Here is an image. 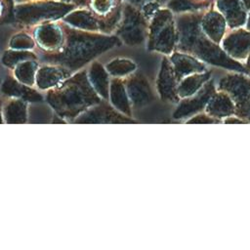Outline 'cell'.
I'll return each mask as SVG.
<instances>
[{"label":"cell","mask_w":250,"mask_h":250,"mask_svg":"<svg viewBox=\"0 0 250 250\" xmlns=\"http://www.w3.org/2000/svg\"><path fill=\"white\" fill-rule=\"evenodd\" d=\"M17 4L19 3H24V2H30V1H36V0H14Z\"/></svg>","instance_id":"83f0119b"},{"label":"cell","mask_w":250,"mask_h":250,"mask_svg":"<svg viewBox=\"0 0 250 250\" xmlns=\"http://www.w3.org/2000/svg\"><path fill=\"white\" fill-rule=\"evenodd\" d=\"M75 8H77L75 5L60 0H36L17 4L14 7V15L21 23L42 24L62 19Z\"/></svg>","instance_id":"7a4b0ae2"},{"label":"cell","mask_w":250,"mask_h":250,"mask_svg":"<svg viewBox=\"0 0 250 250\" xmlns=\"http://www.w3.org/2000/svg\"><path fill=\"white\" fill-rule=\"evenodd\" d=\"M148 23L149 21L145 15L138 8L127 2L122 7V20L118 34L128 44H140L145 40L148 32Z\"/></svg>","instance_id":"277c9868"},{"label":"cell","mask_w":250,"mask_h":250,"mask_svg":"<svg viewBox=\"0 0 250 250\" xmlns=\"http://www.w3.org/2000/svg\"><path fill=\"white\" fill-rule=\"evenodd\" d=\"M220 45L230 58L243 63L250 53V30L242 26L231 28L227 31Z\"/></svg>","instance_id":"52a82bcc"},{"label":"cell","mask_w":250,"mask_h":250,"mask_svg":"<svg viewBox=\"0 0 250 250\" xmlns=\"http://www.w3.org/2000/svg\"><path fill=\"white\" fill-rule=\"evenodd\" d=\"M67 24L82 30L108 31L113 26L104 20L96 16L90 9H74L62 18Z\"/></svg>","instance_id":"ba28073f"},{"label":"cell","mask_w":250,"mask_h":250,"mask_svg":"<svg viewBox=\"0 0 250 250\" xmlns=\"http://www.w3.org/2000/svg\"><path fill=\"white\" fill-rule=\"evenodd\" d=\"M235 115L250 123V99L239 106H235Z\"/></svg>","instance_id":"44dd1931"},{"label":"cell","mask_w":250,"mask_h":250,"mask_svg":"<svg viewBox=\"0 0 250 250\" xmlns=\"http://www.w3.org/2000/svg\"><path fill=\"white\" fill-rule=\"evenodd\" d=\"M246 28L248 30H250V10H249V13H248V16H247V21H246Z\"/></svg>","instance_id":"d4e9b609"},{"label":"cell","mask_w":250,"mask_h":250,"mask_svg":"<svg viewBox=\"0 0 250 250\" xmlns=\"http://www.w3.org/2000/svg\"><path fill=\"white\" fill-rule=\"evenodd\" d=\"M216 88L226 92L235 106H239L250 99V76L243 72L230 71L219 80Z\"/></svg>","instance_id":"5b68a950"},{"label":"cell","mask_w":250,"mask_h":250,"mask_svg":"<svg viewBox=\"0 0 250 250\" xmlns=\"http://www.w3.org/2000/svg\"><path fill=\"white\" fill-rule=\"evenodd\" d=\"M178 79L175 75L172 63L168 57H164L157 79V88L159 95L163 101L178 104L180 98L178 96Z\"/></svg>","instance_id":"9c48e42d"},{"label":"cell","mask_w":250,"mask_h":250,"mask_svg":"<svg viewBox=\"0 0 250 250\" xmlns=\"http://www.w3.org/2000/svg\"><path fill=\"white\" fill-rule=\"evenodd\" d=\"M216 7L226 18L229 29L246 24L248 10L242 0H216Z\"/></svg>","instance_id":"7c38bea8"},{"label":"cell","mask_w":250,"mask_h":250,"mask_svg":"<svg viewBox=\"0 0 250 250\" xmlns=\"http://www.w3.org/2000/svg\"><path fill=\"white\" fill-rule=\"evenodd\" d=\"M197 1H212V0H197Z\"/></svg>","instance_id":"f1b7e54d"},{"label":"cell","mask_w":250,"mask_h":250,"mask_svg":"<svg viewBox=\"0 0 250 250\" xmlns=\"http://www.w3.org/2000/svg\"><path fill=\"white\" fill-rule=\"evenodd\" d=\"M168 1L169 0H127V2L138 8L148 21H150L152 16L160 8H163V5L167 4Z\"/></svg>","instance_id":"ac0fdd59"},{"label":"cell","mask_w":250,"mask_h":250,"mask_svg":"<svg viewBox=\"0 0 250 250\" xmlns=\"http://www.w3.org/2000/svg\"><path fill=\"white\" fill-rule=\"evenodd\" d=\"M216 90L217 88L213 79H210L196 94L180 100L173 113V118L188 119L198 112L204 111L209 99Z\"/></svg>","instance_id":"8992f818"},{"label":"cell","mask_w":250,"mask_h":250,"mask_svg":"<svg viewBox=\"0 0 250 250\" xmlns=\"http://www.w3.org/2000/svg\"><path fill=\"white\" fill-rule=\"evenodd\" d=\"M211 72L206 70L192 73L181 79L178 83V96L180 100L196 94L211 79Z\"/></svg>","instance_id":"2e32d148"},{"label":"cell","mask_w":250,"mask_h":250,"mask_svg":"<svg viewBox=\"0 0 250 250\" xmlns=\"http://www.w3.org/2000/svg\"><path fill=\"white\" fill-rule=\"evenodd\" d=\"M243 65H244V68L246 70V74L250 76V53L247 56V58L245 59V61L243 62Z\"/></svg>","instance_id":"cb8c5ba5"},{"label":"cell","mask_w":250,"mask_h":250,"mask_svg":"<svg viewBox=\"0 0 250 250\" xmlns=\"http://www.w3.org/2000/svg\"><path fill=\"white\" fill-rule=\"evenodd\" d=\"M222 123H225V124H247V122L244 119L238 117L235 114L224 118L222 120Z\"/></svg>","instance_id":"7402d4cb"},{"label":"cell","mask_w":250,"mask_h":250,"mask_svg":"<svg viewBox=\"0 0 250 250\" xmlns=\"http://www.w3.org/2000/svg\"><path fill=\"white\" fill-rule=\"evenodd\" d=\"M204 111L222 121L224 118L235 114V104L226 92L217 89L209 99Z\"/></svg>","instance_id":"4fadbf2b"},{"label":"cell","mask_w":250,"mask_h":250,"mask_svg":"<svg viewBox=\"0 0 250 250\" xmlns=\"http://www.w3.org/2000/svg\"><path fill=\"white\" fill-rule=\"evenodd\" d=\"M200 25L202 31L215 43L221 44L228 31V23L224 15L215 9H206L202 15Z\"/></svg>","instance_id":"8fae6325"},{"label":"cell","mask_w":250,"mask_h":250,"mask_svg":"<svg viewBox=\"0 0 250 250\" xmlns=\"http://www.w3.org/2000/svg\"><path fill=\"white\" fill-rule=\"evenodd\" d=\"M60 1L75 5L77 8H83V7L85 8L88 6V3L90 0H60Z\"/></svg>","instance_id":"603a6c76"},{"label":"cell","mask_w":250,"mask_h":250,"mask_svg":"<svg viewBox=\"0 0 250 250\" xmlns=\"http://www.w3.org/2000/svg\"><path fill=\"white\" fill-rule=\"evenodd\" d=\"M204 11L187 12L178 16L176 50L193 55L207 64L246 73L242 62L230 58L220 44L212 41L202 31L200 21Z\"/></svg>","instance_id":"6da1fadb"},{"label":"cell","mask_w":250,"mask_h":250,"mask_svg":"<svg viewBox=\"0 0 250 250\" xmlns=\"http://www.w3.org/2000/svg\"><path fill=\"white\" fill-rule=\"evenodd\" d=\"M33 45V41L29 36L23 33L17 34L11 41V46L15 48H29Z\"/></svg>","instance_id":"ffe728a7"},{"label":"cell","mask_w":250,"mask_h":250,"mask_svg":"<svg viewBox=\"0 0 250 250\" xmlns=\"http://www.w3.org/2000/svg\"><path fill=\"white\" fill-rule=\"evenodd\" d=\"M242 2H243L244 6L246 7V9H247L248 12H249V10H250V0H242Z\"/></svg>","instance_id":"4316f807"},{"label":"cell","mask_w":250,"mask_h":250,"mask_svg":"<svg viewBox=\"0 0 250 250\" xmlns=\"http://www.w3.org/2000/svg\"><path fill=\"white\" fill-rule=\"evenodd\" d=\"M4 8H5L4 2H3V0H0V17L3 15V12H4Z\"/></svg>","instance_id":"484cf974"},{"label":"cell","mask_w":250,"mask_h":250,"mask_svg":"<svg viewBox=\"0 0 250 250\" xmlns=\"http://www.w3.org/2000/svg\"><path fill=\"white\" fill-rule=\"evenodd\" d=\"M175 75L180 81L184 77L196 72L206 71V63L188 53L175 50L169 57Z\"/></svg>","instance_id":"30bf717a"},{"label":"cell","mask_w":250,"mask_h":250,"mask_svg":"<svg viewBox=\"0 0 250 250\" xmlns=\"http://www.w3.org/2000/svg\"><path fill=\"white\" fill-rule=\"evenodd\" d=\"M186 123L188 124H218V123H222V121L210 116L205 111H201L192 115L188 119H187Z\"/></svg>","instance_id":"d6986e66"},{"label":"cell","mask_w":250,"mask_h":250,"mask_svg":"<svg viewBox=\"0 0 250 250\" xmlns=\"http://www.w3.org/2000/svg\"><path fill=\"white\" fill-rule=\"evenodd\" d=\"M148 49L164 55H171L177 45V25L173 12L160 8L148 23Z\"/></svg>","instance_id":"3957f363"},{"label":"cell","mask_w":250,"mask_h":250,"mask_svg":"<svg viewBox=\"0 0 250 250\" xmlns=\"http://www.w3.org/2000/svg\"><path fill=\"white\" fill-rule=\"evenodd\" d=\"M212 1H197V0H169L166 7L173 13L182 14L187 12H195L208 9Z\"/></svg>","instance_id":"e0dca14e"},{"label":"cell","mask_w":250,"mask_h":250,"mask_svg":"<svg viewBox=\"0 0 250 250\" xmlns=\"http://www.w3.org/2000/svg\"><path fill=\"white\" fill-rule=\"evenodd\" d=\"M87 7L96 16L115 26L121 19L123 0H90Z\"/></svg>","instance_id":"9a60e30c"},{"label":"cell","mask_w":250,"mask_h":250,"mask_svg":"<svg viewBox=\"0 0 250 250\" xmlns=\"http://www.w3.org/2000/svg\"><path fill=\"white\" fill-rule=\"evenodd\" d=\"M63 30L60 24L49 21L40 24L34 31V36L38 44L48 50L60 47L63 41Z\"/></svg>","instance_id":"5bb4252c"}]
</instances>
